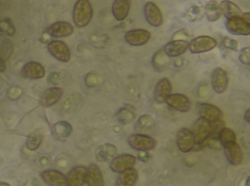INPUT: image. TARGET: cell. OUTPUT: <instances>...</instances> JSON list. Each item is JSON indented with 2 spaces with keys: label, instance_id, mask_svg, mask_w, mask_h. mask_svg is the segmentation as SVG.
I'll return each instance as SVG.
<instances>
[{
  "label": "cell",
  "instance_id": "cell-1",
  "mask_svg": "<svg viewBox=\"0 0 250 186\" xmlns=\"http://www.w3.org/2000/svg\"><path fill=\"white\" fill-rule=\"evenodd\" d=\"M94 10L90 0H77L72 9L73 23L77 27H85L92 20Z\"/></svg>",
  "mask_w": 250,
  "mask_h": 186
},
{
  "label": "cell",
  "instance_id": "cell-2",
  "mask_svg": "<svg viewBox=\"0 0 250 186\" xmlns=\"http://www.w3.org/2000/svg\"><path fill=\"white\" fill-rule=\"evenodd\" d=\"M127 142L131 148L137 151H150L153 150L157 142L156 140L144 133H132L127 137Z\"/></svg>",
  "mask_w": 250,
  "mask_h": 186
},
{
  "label": "cell",
  "instance_id": "cell-3",
  "mask_svg": "<svg viewBox=\"0 0 250 186\" xmlns=\"http://www.w3.org/2000/svg\"><path fill=\"white\" fill-rule=\"evenodd\" d=\"M47 50L49 54L61 62H68L71 57L69 47L62 40H53L48 43Z\"/></svg>",
  "mask_w": 250,
  "mask_h": 186
},
{
  "label": "cell",
  "instance_id": "cell-4",
  "mask_svg": "<svg viewBox=\"0 0 250 186\" xmlns=\"http://www.w3.org/2000/svg\"><path fill=\"white\" fill-rule=\"evenodd\" d=\"M212 130V125L209 121L205 120L202 117H199L193 124L191 132L194 136L196 147L203 146V142L210 135Z\"/></svg>",
  "mask_w": 250,
  "mask_h": 186
},
{
  "label": "cell",
  "instance_id": "cell-5",
  "mask_svg": "<svg viewBox=\"0 0 250 186\" xmlns=\"http://www.w3.org/2000/svg\"><path fill=\"white\" fill-rule=\"evenodd\" d=\"M217 46V41L210 36H197L188 43V50L191 54H201L213 50Z\"/></svg>",
  "mask_w": 250,
  "mask_h": 186
},
{
  "label": "cell",
  "instance_id": "cell-6",
  "mask_svg": "<svg viewBox=\"0 0 250 186\" xmlns=\"http://www.w3.org/2000/svg\"><path fill=\"white\" fill-rule=\"evenodd\" d=\"M125 41L133 47H141L146 45L150 39V32L144 28L130 29L124 34Z\"/></svg>",
  "mask_w": 250,
  "mask_h": 186
},
{
  "label": "cell",
  "instance_id": "cell-7",
  "mask_svg": "<svg viewBox=\"0 0 250 186\" xmlns=\"http://www.w3.org/2000/svg\"><path fill=\"white\" fill-rule=\"evenodd\" d=\"M73 25L65 20L55 21L52 24H50L46 29V33L53 38L68 37L73 33Z\"/></svg>",
  "mask_w": 250,
  "mask_h": 186
},
{
  "label": "cell",
  "instance_id": "cell-8",
  "mask_svg": "<svg viewBox=\"0 0 250 186\" xmlns=\"http://www.w3.org/2000/svg\"><path fill=\"white\" fill-rule=\"evenodd\" d=\"M177 145L180 151L183 153H188L196 147V142L194 136L190 130L187 128H182L179 130L176 137Z\"/></svg>",
  "mask_w": 250,
  "mask_h": 186
},
{
  "label": "cell",
  "instance_id": "cell-9",
  "mask_svg": "<svg viewBox=\"0 0 250 186\" xmlns=\"http://www.w3.org/2000/svg\"><path fill=\"white\" fill-rule=\"evenodd\" d=\"M211 86L216 93H224L229 86V76L227 71L222 67H217L211 75Z\"/></svg>",
  "mask_w": 250,
  "mask_h": 186
},
{
  "label": "cell",
  "instance_id": "cell-10",
  "mask_svg": "<svg viewBox=\"0 0 250 186\" xmlns=\"http://www.w3.org/2000/svg\"><path fill=\"white\" fill-rule=\"evenodd\" d=\"M197 109H198L199 116L209 121L210 123L221 121L224 118L223 111L216 105H213L207 102H201L198 104Z\"/></svg>",
  "mask_w": 250,
  "mask_h": 186
},
{
  "label": "cell",
  "instance_id": "cell-11",
  "mask_svg": "<svg viewBox=\"0 0 250 186\" xmlns=\"http://www.w3.org/2000/svg\"><path fill=\"white\" fill-rule=\"evenodd\" d=\"M144 16L146 20L153 27H158L163 23V16L159 7L153 2H146L144 6Z\"/></svg>",
  "mask_w": 250,
  "mask_h": 186
},
{
  "label": "cell",
  "instance_id": "cell-12",
  "mask_svg": "<svg viewBox=\"0 0 250 186\" xmlns=\"http://www.w3.org/2000/svg\"><path fill=\"white\" fill-rule=\"evenodd\" d=\"M165 103L180 112L186 113L188 112L191 108V101L190 99L183 94V93H171L166 99H165Z\"/></svg>",
  "mask_w": 250,
  "mask_h": 186
},
{
  "label": "cell",
  "instance_id": "cell-13",
  "mask_svg": "<svg viewBox=\"0 0 250 186\" xmlns=\"http://www.w3.org/2000/svg\"><path fill=\"white\" fill-rule=\"evenodd\" d=\"M136 164V157L131 154H121L115 156L109 163V168L116 173H119L125 169L134 167Z\"/></svg>",
  "mask_w": 250,
  "mask_h": 186
},
{
  "label": "cell",
  "instance_id": "cell-14",
  "mask_svg": "<svg viewBox=\"0 0 250 186\" xmlns=\"http://www.w3.org/2000/svg\"><path fill=\"white\" fill-rule=\"evenodd\" d=\"M225 156L228 162L232 166H239L243 160V152L236 141L228 142L223 145Z\"/></svg>",
  "mask_w": 250,
  "mask_h": 186
},
{
  "label": "cell",
  "instance_id": "cell-15",
  "mask_svg": "<svg viewBox=\"0 0 250 186\" xmlns=\"http://www.w3.org/2000/svg\"><path fill=\"white\" fill-rule=\"evenodd\" d=\"M227 30L233 35H249L250 34V23L246 22L241 17L227 19L226 20Z\"/></svg>",
  "mask_w": 250,
  "mask_h": 186
},
{
  "label": "cell",
  "instance_id": "cell-16",
  "mask_svg": "<svg viewBox=\"0 0 250 186\" xmlns=\"http://www.w3.org/2000/svg\"><path fill=\"white\" fill-rule=\"evenodd\" d=\"M188 49V42L187 40L176 39L167 43L163 47V52L168 57H178L185 54Z\"/></svg>",
  "mask_w": 250,
  "mask_h": 186
},
{
  "label": "cell",
  "instance_id": "cell-17",
  "mask_svg": "<svg viewBox=\"0 0 250 186\" xmlns=\"http://www.w3.org/2000/svg\"><path fill=\"white\" fill-rule=\"evenodd\" d=\"M21 74L23 78L26 79H41L45 76V68L41 63L37 61H28L22 66Z\"/></svg>",
  "mask_w": 250,
  "mask_h": 186
},
{
  "label": "cell",
  "instance_id": "cell-18",
  "mask_svg": "<svg viewBox=\"0 0 250 186\" xmlns=\"http://www.w3.org/2000/svg\"><path fill=\"white\" fill-rule=\"evenodd\" d=\"M40 176L49 186H66V177L60 170L45 169L41 172Z\"/></svg>",
  "mask_w": 250,
  "mask_h": 186
},
{
  "label": "cell",
  "instance_id": "cell-19",
  "mask_svg": "<svg viewBox=\"0 0 250 186\" xmlns=\"http://www.w3.org/2000/svg\"><path fill=\"white\" fill-rule=\"evenodd\" d=\"M85 183L88 186H104V175L98 165L91 164L87 167Z\"/></svg>",
  "mask_w": 250,
  "mask_h": 186
},
{
  "label": "cell",
  "instance_id": "cell-20",
  "mask_svg": "<svg viewBox=\"0 0 250 186\" xmlns=\"http://www.w3.org/2000/svg\"><path fill=\"white\" fill-rule=\"evenodd\" d=\"M172 93V84L168 78H161L154 88V100L157 103L165 102V99Z\"/></svg>",
  "mask_w": 250,
  "mask_h": 186
},
{
  "label": "cell",
  "instance_id": "cell-21",
  "mask_svg": "<svg viewBox=\"0 0 250 186\" xmlns=\"http://www.w3.org/2000/svg\"><path fill=\"white\" fill-rule=\"evenodd\" d=\"M87 167L77 166L68 171L66 177V186H83L85 184V175Z\"/></svg>",
  "mask_w": 250,
  "mask_h": 186
},
{
  "label": "cell",
  "instance_id": "cell-22",
  "mask_svg": "<svg viewBox=\"0 0 250 186\" xmlns=\"http://www.w3.org/2000/svg\"><path fill=\"white\" fill-rule=\"evenodd\" d=\"M131 0H114L111 6V14L117 21L124 20L131 8Z\"/></svg>",
  "mask_w": 250,
  "mask_h": 186
},
{
  "label": "cell",
  "instance_id": "cell-23",
  "mask_svg": "<svg viewBox=\"0 0 250 186\" xmlns=\"http://www.w3.org/2000/svg\"><path fill=\"white\" fill-rule=\"evenodd\" d=\"M62 93H63V91H62V88H60V87H51L43 93V94L40 98L41 104L45 107L53 106L62 98Z\"/></svg>",
  "mask_w": 250,
  "mask_h": 186
},
{
  "label": "cell",
  "instance_id": "cell-24",
  "mask_svg": "<svg viewBox=\"0 0 250 186\" xmlns=\"http://www.w3.org/2000/svg\"><path fill=\"white\" fill-rule=\"evenodd\" d=\"M139 177L138 170L134 167L119 172L116 178V186H135Z\"/></svg>",
  "mask_w": 250,
  "mask_h": 186
},
{
  "label": "cell",
  "instance_id": "cell-25",
  "mask_svg": "<svg viewBox=\"0 0 250 186\" xmlns=\"http://www.w3.org/2000/svg\"><path fill=\"white\" fill-rule=\"evenodd\" d=\"M72 131V126L67 121H59L52 127V132L56 139L62 141L67 138Z\"/></svg>",
  "mask_w": 250,
  "mask_h": 186
},
{
  "label": "cell",
  "instance_id": "cell-26",
  "mask_svg": "<svg viewBox=\"0 0 250 186\" xmlns=\"http://www.w3.org/2000/svg\"><path fill=\"white\" fill-rule=\"evenodd\" d=\"M219 8L221 11V14L224 15L227 19H232V18H240L242 15V12L240 8L234 4L233 2L229 0H224L220 2Z\"/></svg>",
  "mask_w": 250,
  "mask_h": 186
},
{
  "label": "cell",
  "instance_id": "cell-27",
  "mask_svg": "<svg viewBox=\"0 0 250 186\" xmlns=\"http://www.w3.org/2000/svg\"><path fill=\"white\" fill-rule=\"evenodd\" d=\"M204 12H205V17L209 21H216L222 16L219 8V3L216 2L215 0H211L206 3L204 7Z\"/></svg>",
  "mask_w": 250,
  "mask_h": 186
},
{
  "label": "cell",
  "instance_id": "cell-28",
  "mask_svg": "<svg viewBox=\"0 0 250 186\" xmlns=\"http://www.w3.org/2000/svg\"><path fill=\"white\" fill-rule=\"evenodd\" d=\"M115 116H116V120L121 125H127V124L132 123L136 117L133 110L128 109L126 107H122V108L118 109Z\"/></svg>",
  "mask_w": 250,
  "mask_h": 186
},
{
  "label": "cell",
  "instance_id": "cell-29",
  "mask_svg": "<svg viewBox=\"0 0 250 186\" xmlns=\"http://www.w3.org/2000/svg\"><path fill=\"white\" fill-rule=\"evenodd\" d=\"M43 140V133L40 130H35L31 132L26 138V148L30 151L36 150L42 143Z\"/></svg>",
  "mask_w": 250,
  "mask_h": 186
},
{
  "label": "cell",
  "instance_id": "cell-30",
  "mask_svg": "<svg viewBox=\"0 0 250 186\" xmlns=\"http://www.w3.org/2000/svg\"><path fill=\"white\" fill-rule=\"evenodd\" d=\"M169 58L163 52V50H160L158 51L154 56H153V59H152V63H153V66L154 68L157 70V71H162L166 65L168 64L169 62Z\"/></svg>",
  "mask_w": 250,
  "mask_h": 186
},
{
  "label": "cell",
  "instance_id": "cell-31",
  "mask_svg": "<svg viewBox=\"0 0 250 186\" xmlns=\"http://www.w3.org/2000/svg\"><path fill=\"white\" fill-rule=\"evenodd\" d=\"M218 139L223 147V145L228 142L236 141V135H235V132L230 128L224 127L218 134Z\"/></svg>",
  "mask_w": 250,
  "mask_h": 186
},
{
  "label": "cell",
  "instance_id": "cell-32",
  "mask_svg": "<svg viewBox=\"0 0 250 186\" xmlns=\"http://www.w3.org/2000/svg\"><path fill=\"white\" fill-rule=\"evenodd\" d=\"M16 27L10 19H5L0 21V35L1 36H14Z\"/></svg>",
  "mask_w": 250,
  "mask_h": 186
},
{
  "label": "cell",
  "instance_id": "cell-33",
  "mask_svg": "<svg viewBox=\"0 0 250 186\" xmlns=\"http://www.w3.org/2000/svg\"><path fill=\"white\" fill-rule=\"evenodd\" d=\"M13 53V43L9 39H4L0 49V57L5 61Z\"/></svg>",
  "mask_w": 250,
  "mask_h": 186
},
{
  "label": "cell",
  "instance_id": "cell-34",
  "mask_svg": "<svg viewBox=\"0 0 250 186\" xmlns=\"http://www.w3.org/2000/svg\"><path fill=\"white\" fill-rule=\"evenodd\" d=\"M238 58L242 64H244L246 66H248L250 64V49H249V47H245L240 50Z\"/></svg>",
  "mask_w": 250,
  "mask_h": 186
},
{
  "label": "cell",
  "instance_id": "cell-35",
  "mask_svg": "<svg viewBox=\"0 0 250 186\" xmlns=\"http://www.w3.org/2000/svg\"><path fill=\"white\" fill-rule=\"evenodd\" d=\"M22 93V91L20 87H17V86H14V87H11L8 91V97L12 100H16L18 99Z\"/></svg>",
  "mask_w": 250,
  "mask_h": 186
},
{
  "label": "cell",
  "instance_id": "cell-36",
  "mask_svg": "<svg viewBox=\"0 0 250 186\" xmlns=\"http://www.w3.org/2000/svg\"><path fill=\"white\" fill-rule=\"evenodd\" d=\"M153 123V119L150 115L148 114H145L143 116H141V118L139 119V122H138V125L141 127V128H148L150 126V124Z\"/></svg>",
  "mask_w": 250,
  "mask_h": 186
},
{
  "label": "cell",
  "instance_id": "cell-37",
  "mask_svg": "<svg viewBox=\"0 0 250 186\" xmlns=\"http://www.w3.org/2000/svg\"><path fill=\"white\" fill-rule=\"evenodd\" d=\"M223 46L226 48V49H229V50H231V51H235L237 50V47H238V42L234 39H231V38H225L223 40Z\"/></svg>",
  "mask_w": 250,
  "mask_h": 186
},
{
  "label": "cell",
  "instance_id": "cell-38",
  "mask_svg": "<svg viewBox=\"0 0 250 186\" xmlns=\"http://www.w3.org/2000/svg\"><path fill=\"white\" fill-rule=\"evenodd\" d=\"M59 80H60V76H59V73H57V72H52L48 76L49 84L54 87L59 83Z\"/></svg>",
  "mask_w": 250,
  "mask_h": 186
},
{
  "label": "cell",
  "instance_id": "cell-39",
  "mask_svg": "<svg viewBox=\"0 0 250 186\" xmlns=\"http://www.w3.org/2000/svg\"><path fill=\"white\" fill-rule=\"evenodd\" d=\"M104 151H105V154H106L107 157L115 156L116 148H115L114 145H112V144H105V145H104Z\"/></svg>",
  "mask_w": 250,
  "mask_h": 186
},
{
  "label": "cell",
  "instance_id": "cell-40",
  "mask_svg": "<svg viewBox=\"0 0 250 186\" xmlns=\"http://www.w3.org/2000/svg\"><path fill=\"white\" fill-rule=\"evenodd\" d=\"M138 157L144 163L147 162L149 159V155L147 154V151H138Z\"/></svg>",
  "mask_w": 250,
  "mask_h": 186
},
{
  "label": "cell",
  "instance_id": "cell-41",
  "mask_svg": "<svg viewBox=\"0 0 250 186\" xmlns=\"http://www.w3.org/2000/svg\"><path fill=\"white\" fill-rule=\"evenodd\" d=\"M244 120L246 121L247 124H250V109H246L245 113H244Z\"/></svg>",
  "mask_w": 250,
  "mask_h": 186
},
{
  "label": "cell",
  "instance_id": "cell-42",
  "mask_svg": "<svg viewBox=\"0 0 250 186\" xmlns=\"http://www.w3.org/2000/svg\"><path fill=\"white\" fill-rule=\"evenodd\" d=\"M241 18H242L246 22H249V23H250V13H249V12H247V13H242Z\"/></svg>",
  "mask_w": 250,
  "mask_h": 186
},
{
  "label": "cell",
  "instance_id": "cell-43",
  "mask_svg": "<svg viewBox=\"0 0 250 186\" xmlns=\"http://www.w3.org/2000/svg\"><path fill=\"white\" fill-rule=\"evenodd\" d=\"M5 69H6V63H5V61L0 57V72L5 71Z\"/></svg>",
  "mask_w": 250,
  "mask_h": 186
},
{
  "label": "cell",
  "instance_id": "cell-44",
  "mask_svg": "<svg viewBox=\"0 0 250 186\" xmlns=\"http://www.w3.org/2000/svg\"><path fill=\"white\" fill-rule=\"evenodd\" d=\"M0 186H10V184H8L6 182H0Z\"/></svg>",
  "mask_w": 250,
  "mask_h": 186
},
{
  "label": "cell",
  "instance_id": "cell-45",
  "mask_svg": "<svg viewBox=\"0 0 250 186\" xmlns=\"http://www.w3.org/2000/svg\"><path fill=\"white\" fill-rule=\"evenodd\" d=\"M249 179H250V177L248 176V177H247V179H246V183H245V186H249Z\"/></svg>",
  "mask_w": 250,
  "mask_h": 186
}]
</instances>
